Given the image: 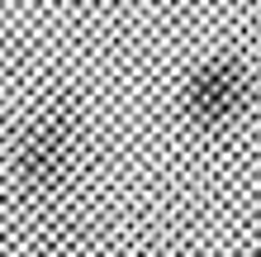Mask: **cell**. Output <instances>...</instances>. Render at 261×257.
<instances>
[{
	"label": "cell",
	"mask_w": 261,
	"mask_h": 257,
	"mask_svg": "<svg viewBox=\"0 0 261 257\" xmlns=\"http://www.w3.org/2000/svg\"><path fill=\"white\" fill-rule=\"evenodd\" d=\"M76 157H81V119L67 105H43L14 138V186L34 200H48L71 181Z\"/></svg>",
	"instance_id": "cell-1"
},
{
	"label": "cell",
	"mask_w": 261,
	"mask_h": 257,
	"mask_svg": "<svg viewBox=\"0 0 261 257\" xmlns=\"http://www.w3.org/2000/svg\"><path fill=\"white\" fill-rule=\"evenodd\" d=\"M247 105H252V72L238 57H209L180 86V114L199 133H219L238 124Z\"/></svg>",
	"instance_id": "cell-2"
}]
</instances>
